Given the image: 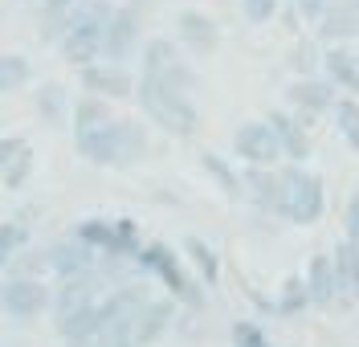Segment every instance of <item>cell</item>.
I'll list each match as a JSON object with an SVG mask.
<instances>
[{"label": "cell", "mask_w": 359, "mask_h": 347, "mask_svg": "<svg viewBox=\"0 0 359 347\" xmlns=\"http://www.w3.org/2000/svg\"><path fill=\"white\" fill-rule=\"evenodd\" d=\"M78 143V156H86L90 163H102V168H131L147 156V131L135 123V118H111L107 127L98 131H82L74 135Z\"/></svg>", "instance_id": "obj_1"}, {"label": "cell", "mask_w": 359, "mask_h": 347, "mask_svg": "<svg viewBox=\"0 0 359 347\" xmlns=\"http://www.w3.org/2000/svg\"><path fill=\"white\" fill-rule=\"evenodd\" d=\"M135 98H139V107L156 118L163 131H172V135H180V139H188L192 131H196V107H192L184 94H172L168 86L143 78L139 90H135Z\"/></svg>", "instance_id": "obj_2"}, {"label": "cell", "mask_w": 359, "mask_h": 347, "mask_svg": "<svg viewBox=\"0 0 359 347\" xmlns=\"http://www.w3.org/2000/svg\"><path fill=\"white\" fill-rule=\"evenodd\" d=\"M278 176L286 180V205H282V217L294 221V225H314L327 208V192H323V180L302 172L298 163H286L278 168Z\"/></svg>", "instance_id": "obj_3"}, {"label": "cell", "mask_w": 359, "mask_h": 347, "mask_svg": "<svg viewBox=\"0 0 359 347\" xmlns=\"http://www.w3.org/2000/svg\"><path fill=\"white\" fill-rule=\"evenodd\" d=\"M135 261H139V270H147V274H159L163 282H168V290L176 294V299H184L188 306H201L204 294L196 290V282L184 274L176 266V254L163 245V241H151V245H139V254H135Z\"/></svg>", "instance_id": "obj_4"}, {"label": "cell", "mask_w": 359, "mask_h": 347, "mask_svg": "<svg viewBox=\"0 0 359 347\" xmlns=\"http://www.w3.org/2000/svg\"><path fill=\"white\" fill-rule=\"evenodd\" d=\"M139 46V17L131 8H111V17L102 21V37H98V57H107L111 66H123Z\"/></svg>", "instance_id": "obj_5"}, {"label": "cell", "mask_w": 359, "mask_h": 347, "mask_svg": "<svg viewBox=\"0 0 359 347\" xmlns=\"http://www.w3.org/2000/svg\"><path fill=\"white\" fill-rule=\"evenodd\" d=\"M49 286L41 278H8L0 286V311H8L13 319H37L49 306Z\"/></svg>", "instance_id": "obj_6"}, {"label": "cell", "mask_w": 359, "mask_h": 347, "mask_svg": "<svg viewBox=\"0 0 359 347\" xmlns=\"http://www.w3.org/2000/svg\"><path fill=\"white\" fill-rule=\"evenodd\" d=\"M233 151L249 168H278V160H282V147H278V139L266 123H241L233 135Z\"/></svg>", "instance_id": "obj_7"}, {"label": "cell", "mask_w": 359, "mask_h": 347, "mask_svg": "<svg viewBox=\"0 0 359 347\" xmlns=\"http://www.w3.org/2000/svg\"><path fill=\"white\" fill-rule=\"evenodd\" d=\"M237 188H245V196L266 212H282L286 205V180L278 176V168H245V176H237Z\"/></svg>", "instance_id": "obj_8"}, {"label": "cell", "mask_w": 359, "mask_h": 347, "mask_svg": "<svg viewBox=\"0 0 359 347\" xmlns=\"http://www.w3.org/2000/svg\"><path fill=\"white\" fill-rule=\"evenodd\" d=\"M98 294H102V278L86 270V274L62 278V286L53 290V311L57 315H69V311H82V306H98Z\"/></svg>", "instance_id": "obj_9"}, {"label": "cell", "mask_w": 359, "mask_h": 347, "mask_svg": "<svg viewBox=\"0 0 359 347\" xmlns=\"http://www.w3.org/2000/svg\"><path fill=\"white\" fill-rule=\"evenodd\" d=\"M318 33L327 41H351V37H359V0H327V8L318 17Z\"/></svg>", "instance_id": "obj_10"}, {"label": "cell", "mask_w": 359, "mask_h": 347, "mask_svg": "<svg viewBox=\"0 0 359 347\" xmlns=\"http://www.w3.org/2000/svg\"><path fill=\"white\" fill-rule=\"evenodd\" d=\"M180 25V41L192 49V53H212V49L221 46V29H217V21L212 17H204V13H196V8H184L176 17Z\"/></svg>", "instance_id": "obj_11"}, {"label": "cell", "mask_w": 359, "mask_h": 347, "mask_svg": "<svg viewBox=\"0 0 359 347\" xmlns=\"http://www.w3.org/2000/svg\"><path fill=\"white\" fill-rule=\"evenodd\" d=\"M172 299H147L139 306V315H135L131 323V347H143V343H156L159 335H163V327L172 319Z\"/></svg>", "instance_id": "obj_12"}, {"label": "cell", "mask_w": 359, "mask_h": 347, "mask_svg": "<svg viewBox=\"0 0 359 347\" xmlns=\"http://www.w3.org/2000/svg\"><path fill=\"white\" fill-rule=\"evenodd\" d=\"M45 270H53L57 278H74L94 270V250H86L82 241H57L45 250Z\"/></svg>", "instance_id": "obj_13"}, {"label": "cell", "mask_w": 359, "mask_h": 347, "mask_svg": "<svg viewBox=\"0 0 359 347\" xmlns=\"http://www.w3.org/2000/svg\"><path fill=\"white\" fill-rule=\"evenodd\" d=\"M266 127L273 131L278 147H282V156H286L290 163H302L306 156H311V139H306V131H302V123H294L290 115H282V111H269V115H266Z\"/></svg>", "instance_id": "obj_14"}, {"label": "cell", "mask_w": 359, "mask_h": 347, "mask_svg": "<svg viewBox=\"0 0 359 347\" xmlns=\"http://www.w3.org/2000/svg\"><path fill=\"white\" fill-rule=\"evenodd\" d=\"M82 86L98 98H127L135 90L131 74L123 66H82Z\"/></svg>", "instance_id": "obj_15"}, {"label": "cell", "mask_w": 359, "mask_h": 347, "mask_svg": "<svg viewBox=\"0 0 359 347\" xmlns=\"http://www.w3.org/2000/svg\"><path fill=\"white\" fill-rule=\"evenodd\" d=\"M286 94H290L294 107H302L306 115H318V111L335 107V86H331V82H323V78H298Z\"/></svg>", "instance_id": "obj_16"}, {"label": "cell", "mask_w": 359, "mask_h": 347, "mask_svg": "<svg viewBox=\"0 0 359 347\" xmlns=\"http://www.w3.org/2000/svg\"><path fill=\"white\" fill-rule=\"evenodd\" d=\"M176 66H184V57H180L176 41H168V37H156V41H147L143 49V78H151V82H163L168 74Z\"/></svg>", "instance_id": "obj_17"}, {"label": "cell", "mask_w": 359, "mask_h": 347, "mask_svg": "<svg viewBox=\"0 0 359 347\" xmlns=\"http://www.w3.org/2000/svg\"><path fill=\"white\" fill-rule=\"evenodd\" d=\"M57 331H62V339H69L74 347H86L90 339L98 335V306H82V311L57 315Z\"/></svg>", "instance_id": "obj_18"}, {"label": "cell", "mask_w": 359, "mask_h": 347, "mask_svg": "<svg viewBox=\"0 0 359 347\" xmlns=\"http://www.w3.org/2000/svg\"><path fill=\"white\" fill-rule=\"evenodd\" d=\"M323 66H327V82L331 86H343V90H359V62H355V53L351 49H343V46H335V49H327L323 53Z\"/></svg>", "instance_id": "obj_19"}, {"label": "cell", "mask_w": 359, "mask_h": 347, "mask_svg": "<svg viewBox=\"0 0 359 347\" xmlns=\"http://www.w3.org/2000/svg\"><path fill=\"white\" fill-rule=\"evenodd\" d=\"M306 299L314 302V306H327V302L335 299V274H331V257L318 254L311 257V270H306Z\"/></svg>", "instance_id": "obj_20"}, {"label": "cell", "mask_w": 359, "mask_h": 347, "mask_svg": "<svg viewBox=\"0 0 359 347\" xmlns=\"http://www.w3.org/2000/svg\"><path fill=\"white\" fill-rule=\"evenodd\" d=\"M331 274H335V290H355L359 286V241H339L335 257H331Z\"/></svg>", "instance_id": "obj_21"}, {"label": "cell", "mask_w": 359, "mask_h": 347, "mask_svg": "<svg viewBox=\"0 0 359 347\" xmlns=\"http://www.w3.org/2000/svg\"><path fill=\"white\" fill-rule=\"evenodd\" d=\"M114 118V111L102 102V98H82L78 107H74V135H82V131H98V127H107Z\"/></svg>", "instance_id": "obj_22"}, {"label": "cell", "mask_w": 359, "mask_h": 347, "mask_svg": "<svg viewBox=\"0 0 359 347\" xmlns=\"http://www.w3.org/2000/svg\"><path fill=\"white\" fill-rule=\"evenodd\" d=\"M184 254L192 257V266L201 270V278L208 282V286H217L221 266H217V254H212V245H208L204 237H184Z\"/></svg>", "instance_id": "obj_23"}, {"label": "cell", "mask_w": 359, "mask_h": 347, "mask_svg": "<svg viewBox=\"0 0 359 347\" xmlns=\"http://www.w3.org/2000/svg\"><path fill=\"white\" fill-rule=\"evenodd\" d=\"M29 78H33V66L25 62L21 53H0V94L21 90Z\"/></svg>", "instance_id": "obj_24"}, {"label": "cell", "mask_w": 359, "mask_h": 347, "mask_svg": "<svg viewBox=\"0 0 359 347\" xmlns=\"http://www.w3.org/2000/svg\"><path fill=\"white\" fill-rule=\"evenodd\" d=\"M37 111H41V118L49 127H62V118H66V90L57 82H45L37 90Z\"/></svg>", "instance_id": "obj_25"}, {"label": "cell", "mask_w": 359, "mask_h": 347, "mask_svg": "<svg viewBox=\"0 0 359 347\" xmlns=\"http://www.w3.org/2000/svg\"><path fill=\"white\" fill-rule=\"evenodd\" d=\"M335 115H339L343 139L351 143V151H359V102L355 98H343V102H335Z\"/></svg>", "instance_id": "obj_26"}, {"label": "cell", "mask_w": 359, "mask_h": 347, "mask_svg": "<svg viewBox=\"0 0 359 347\" xmlns=\"http://www.w3.org/2000/svg\"><path fill=\"white\" fill-rule=\"evenodd\" d=\"M66 29H69V8H45L37 37L49 46V41H62V37H66Z\"/></svg>", "instance_id": "obj_27"}, {"label": "cell", "mask_w": 359, "mask_h": 347, "mask_svg": "<svg viewBox=\"0 0 359 347\" xmlns=\"http://www.w3.org/2000/svg\"><path fill=\"white\" fill-rule=\"evenodd\" d=\"M290 66L298 69L302 78H314V69L323 66V53H318V46H314V41H306V37H302V41L294 46V53H290Z\"/></svg>", "instance_id": "obj_28"}, {"label": "cell", "mask_w": 359, "mask_h": 347, "mask_svg": "<svg viewBox=\"0 0 359 347\" xmlns=\"http://www.w3.org/2000/svg\"><path fill=\"white\" fill-rule=\"evenodd\" d=\"M201 163H204V172H208V176H217V184H221L229 196H241V188H237V176H233V168H229L221 156H212V151H208V156H201Z\"/></svg>", "instance_id": "obj_29"}, {"label": "cell", "mask_w": 359, "mask_h": 347, "mask_svg": "<svg viewBox=\"0 0 359 347\" xmlns=\"http://www.w3.org/2000/svg\"><path fill=\"white\" fill-rule=\"evenodd\" d=\"M29 172H33V147H25L21 156H17V160L0 172V176H4V188H13V192H17V188H25Z\"/></svg>", "instance_id": "obj_30"}, {"label": "cell", "mask_w": 359, "mask_h": 347, "mask_svg": "<svg viewBox=\"0 0 359 347\" xmlns=\"http://www.w3.org/2000/svg\"><path fill=\"white\" fill-rule=\"evenodd\" d=\"M25 245V229L21 225H0V270L8 266V257Z\"/></svg>", "instance_id": "obj_31"}, {"label": "cell", "mask_w": 359, "mask_h": 347, "mask_svg": "<svg viewBox=\"0 0 359 347\" xmlns=\"http://www.w3.org/2000/svg\"><path fill=\"white\" fill-rule=\"evenodd\" d=\"M241 13L249 25H266L278 13V0H241Z\"/></svg>", "instance_id": "obj_32"}, {"label": "cell", "mask_w": 359, "mask_h": 347, "mask_svg": "<svg viewBox=\"0 0 359 347\" xmlns=\"http://www.w3.org/2000/svg\"><path fill=\"white\" fill-rule=\"evenodd\" d=\"M306 286H302V278H290V282H286V294H282V302H278V311H286V315H290V311H298V306H306Z\"/></svg>", "instance_id": "obj_33"}, {"label": "cell", "mask_w": 359, "mask_h": 347, "mask_svg": "<svg viewBox=\"0 0 359 347\" xmlns=\"http://www.w3.org/2000/svg\"><path fill=\"white\" fill-rule=\"evenodd\" d=\"M233 339H237V347H269V339L253 323H237L233 327Z\"/></svg>", "instance_id": "obj_34"}, {"label": "cell", "mask_w": 359, "mask_h": 347, "mask_svg": "<svg viewBox=\"0 0 359 347\" xmlns=\"http://www.w3.org/2000/svg\"><path fill=\"white\" fill-rule=\"evenodd\" d=\"M343 233H347V241H359V188L351 192V200H347V212H343Z\"/></svg>", "instance_id": "obj_35"}, {"label": "cell", "mask_w": 359, "mask_h": 347, "mask_svg": "<svg viewBox=\"0 0 359 347\" xmlns=\"http://www.w3.org/2000/svg\"><path fill=\"white\" fill-rule=\"evenodd\" d=\"M25 147H29L25 139H17V135H0V172H4L8 163L17 160V156H21Z\"/></svg>", "instance_id": "obj_36"}, {"label": "cell", "mask_w": 359, "mask_h": 347, "mask_svg": "<svg viewBox=\"0 0 359 347\" xmlns=\"http://www.w3.org/2000/svg\"><path fill=\"white\" fill-rule=\"evenodd\" d=\"M294 4H298V13H302L306 21H318L323 8H327V0H294Z\"/></svg>", "instance_id": "obj_37"}, {"label": "cell", "mask_w": 359, "mask_h": 347, "mask_svg": "<svg viewBox=\"0 0 359 347\" xmlns=\"http://www.w3.org/2000/svg\"><path fill=\"white\" fill-rule=\"evenodd\" d=\"M143 4H147V8H151V0H131V4H127V8H131L135 17H139V8H143Z\"/></svg>", "instance_id": "obj_38"}, {"label": "cell", "mask_w": 359, "mask_h": 347, "mask_svg": "<svg viewBox=\"0 0 359 347\" xmlns=\"http://www.w3.org/2000/svg\"><path fill=\"white\" fill-rule=\"evenodd\" d=\"M351 294H355V302H359V286H355V290H351Z\"/></svg>", "instance_id": "obj_39"}, {"label": "cell", "mask_w": 359, "mask_h": 347, "mask_svg": "<svg viewBox=\"0 0 359 347\" xmlns=\"http://www.w3.org/2000/svg\"><path fill=\"white\" fill-rule=\"evenodd\" d=\"M78 4H86V0H78Z\"/></svg>", "instance_id": "obj_40"}]
</instances>
